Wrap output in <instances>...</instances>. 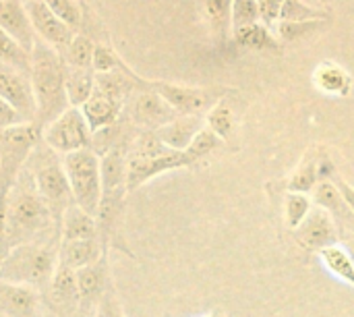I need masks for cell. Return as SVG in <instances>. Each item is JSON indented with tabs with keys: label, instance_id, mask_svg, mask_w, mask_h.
Segmentation results:
<instances>
[{
	"label": "cell",
	"instance_id": "obj_46",
	"mask_svg": "<svg viewBox=\"0 0 354 317\" xmlns=\"http://www.w3.org/2000/svg\"><path fill=\"white\" fill-rule=\"evenodd\" d=\"M0 317H2V316H0Z\"/></svg>",
	"mask_w": 354,
	"mask_h": 317
},
{
	"label": "cell",
	"instance_id": "obj_26",
	"mask_svg": "<svg viewBox=\"0 0 354 317\" xmlns=\"http://www.w3.org/2000/svg\"><path fill=\"white\" fill-rule=\"evenodd\" d=\"M313 201H315L322 210L332 212L336 218H346L348 214H353L351 208L346 206V201L342 199L338 187H334V185L328 183V181H322L319 185H315V189H313Z\"/></svg>",
	"mask_w": 354,
	"mask_h": 317
},
{
	"label": "cell",
	"instance_id": "obj_17",
	"mask_svg": "<svg viewBox=\"0 0 354 317\" xmlns=\"http://www.w3.org/2000/svg\"><path fill=\"white\" fill-rule=\"evenodd\" d=\"M0 27L10 37H15L27 52H31L37 37L23 0H0Z\"/></svg>",
	"mask_w": 354,
	"mask_h": 317
},
{
	"label": "cell",
	"instance_id": "obj_28",
	"mask_svg": "<svg viewBox=\"0 0 354 317\" xmlns=\"http://www.w3.org/2000/svg\"><path fill=\"white\" fill-rule=\"evenodd\" d=\"M236 42H239L241 46L257 48V50L276 46V42L272 39V35L268 33V29H266V27H261V25H257V23L236 29Z\"/></svg>",
	"mask_w": 354,
	"mask_h": 317
},
{
	"label": "cell",
	"instance_id": "obj_42",
	"mask_svg": "<svg viewBox=\"0 0 354 317\" xmlns=\"http://www.w3.org/2000/svg\"><path fill=\"white\" fill-rule=\"evenodd\" d=\"M8 193L0 189V243H6V208H8Z\"/></svg>",
	"mask_w": 354,
	"mask_h": 317
},
{
	"label": "cell",
	"instance_id": "obj_31",
	"mask_svg": "<svg viewBox=\"0 0 354 317\" xmlns=\"http://www.w3.org/2000/svg\"><path fill=\"white\" fill-rule=\"evenodd\" d=\"M311 212V201L305 193H290L286 197V222L290 228H299Z\"/></svg>",
	"mask_w": 354,
	"mask_h": 317
},
{
	"label": "cell",
	"instance_id": "obj_11",
	"mask_svg": "<svg viewBox=\"0 0 354 317\" xmlns=\"http://www.w3.org/2000/svg\"><path fill=\"white\" fill-rule=\"evenodd\" d=\"M195 156L185 150V152H170L162 158H149V160H131L127 158V191L129 195L133 191H137L141 185H145L147 181H151L153 176L168 172V170H176L183 166H191L195 164Z\"/></svg>",
	"mask_w": 354,
	"mask_h": 317
},
{
	"label": "cell",
	"instance_id": "obj_24",
	"mask_svg": "<svg viewBox=\"0 0 354 317\" xmlns=\"http://www.w3.org/2000/svg\"><path fill=\"white\" fill-rule=\"evenodd\" d=\"M93 52H95V42L85 33H75V37L71 39V44L60 56L66 66L93 69Z\"/></svg>",
	"mask_w": 354,
	"mask_h": 317
},
{
	"label": "cell",
	"instance_id": "obj_9",
	"mask_svg": "<svg viewBox=\"0 0 354 317\" xmlns=\"http://www.w3.org/2000/svg\"><path fill=\"white\" fill-rule=\"evenodd\" d=\"M44 305L54 317H77L81 309V293L77 284V272L58 264L48 289L41 293Z\"/></svg>",
	"mask_w": 354,
	"mask_h": 317
},
{
	"label": "cell",
	"instance_id": "obj_14",
	"mask_svg": "<svg viewBox=\"0 0 354 317\" xmlns=\"http://www.w3.org/2000/svg\"><path fill=\"white\" fill-rule=\"evenodd\" d=\"M77 284H79V293H81V309L79 314H87L91 317L102 295L106 293V289L112 284L110 282V274H108V253L102 255L95 264L85 266L81 270H77Z\"/></svg>",
	"mask_w": 354,
	"mask_h": 317
},
{
	"label": "cell",
	"instance_id": "obj_6",
	"mask_svg": "<svg viewBox=\"0 0 354 317\" xmlns=\"http://www.w3.org/2000/svg\"><path fill=\"white\" fill-rule=\"evenodd\" d=\"M41 133L44 129L37 123H23L0 131V189H12L33 150L41 143Z\"/></svg>",
	"mask_w": 354,
	"mask_h": 317
},
{
	"label": "cell",
	"instance_id": "obj_10",
	"mask_svg": "<svg viewBox=\"0 0 354 317\" xmlns=\"http://www.w3.org/2000/svg\"><path fill=\"white\" fill-rule=\"evenodd\" d=\"M23 2H25L29 21L33 25L35 37H39L44 44L54 48L58 54H62L66 50V46L71 44V39L75 37L77 31H73L62 19H58L44 4V0H23Z\"/></svg>",
	"mask_w": 354,
	"mask_h": 317
},
{
	"label": "cell",
	"instance_id": "obj_29",
	"mask_svg": "<svg viewBox=\"0 0 354 317\" xmlns=\"http://www.w3.org/2000/svg\"><path fill=\"white\" fill-rule=\"evenodd\" d=\"M317 181H319L317 179V162L315 160H307L292 174V179L288 183V189H290V193H307V191L315 189Z\"/></svg>",
	"mask_w": 354,
	"mask_h": 317
},
{
	"label": "cell",
	"instance_id": "obj_34",
	"mask_svg": "<svg viewBox=\"0 0 354 317\" xmlns=\"http://www.w3.org/2000/svg\"><path fill=\"white\" fill-rule=\"evenodd\" d=\"M207 125L220 139H228L232 133V112L226 106H216L207 116Z\"/></svg>",
	"mask_w": 354,
	"mask_h": 317
},
{
	"label": "cell",
	"instance_id": "obj_45",
	"mask_svg": "<svg viewBox=\"0 0 354 317\" xmlns=\"http://www.w3.org/2000/svg\"><path fill=\"white\" fill-rule=\"evenodd\" d=\"M209 317H220V314H214V316H209Z\"/></svg>",
	"mask_w": 354,
	"mask_h": 317
},
{
	"label": "cell",
	"instance_id": "obj_18",
	"mask_svg": "<svg viewBox=\"0 0 354 317\" xmlns=\"http://www.w3.org/2000/svg\"><path fill=\"white\" fill-rule=\"evenodd\" d=\"M108 251L104 249L100 239H81V241H60L58 264L71 270H81L85 266L95 264Z\"/></svg>",
	"mask_w": 354,
	"mask_h": 317
},
{
	"label": "cell",
	"instance_id": "obj_21",
	"mask_svg": "<svg viewBox=\"0 0 354 317\" xmlns=\"http://www.w3.org/2000/svg\"><path fill=\"white\" fill-rule=\"evenodd\" d=\"M81 239H100L97 237V220L95 216L81 210L77 203H73L60 224V241H81Z\"/></svg>",
	"mask_w": 354,
	"mask_h": 317
},
{
	"label": "cell",
	"instance_id": "obj_2",
	"mask_svg": "<svg viewBox=\"0 0 354 317\" xmlns=\"http://www.w3.org/2000/svg\"><path fill=\"white\" fill-rule=\"evenodd\" d=\"M29 81L37 106L35 123L44 129L64 110H68L71 104L64 87V60L54 48L44 44L39 37L31 48Z\"/></svg>",
	"mask_w": 354,
	"mask_h": 317
},
{
	"label": "cell",
	"instance_id": "obj_41",
	"mask_svg": "<svg viewBox=\"0 0 354 317\" xmlns=\"http://www.w3.org/2000/svg\"><path fill=\"white\" fill-rule=\"evenodd\" d=\"M257 6H259V15L266 19V23H272L280 17L284 0H257Z\"/></svg>",
	"mask_w": 354,
	"mask_h": 317
},
{
	"label": "cell",
	"instance_id": "obj_39",
	"mask_svg": "<svg viewBox=\"0 0 354 317\" xmlns=\"http://www.w3.org/2000/svg\"><path fill=\"white\" fill-rule=\"evenodd\" d=\"M317 25L319 23H309V21H284L278 31L284 39H297L299 35L307 33L309 29H315Z\"/></svg>",
	"mask_w": 354,
	"mask_h": 317
},
{
	"label": "cell",
	"instance_id": "obj_25",
	"mask_svg": "<svg viewBox=\"0 0 354 317\" xmlns=\"http://www.w3.org/2000/svg\"><path fill=\"white\" fill-rule=\"evenodd\" d=\"M0 62L6 66H12L25 75H29L31 66V52H27L15 37H10L2 27H0Z\"/></svg>",
	"mask_w": 354,
	"mask_h": 317
},
{
	"label": "cell",
	"instance_id": "obj_37",
	"mask_svg": "<svg viewBox=\"0 0 354 317\" xmlns=\"http://www.w3.org/2000/svg\"><path fill=\"white\" fill-rule=\"evenodd\" d=\"M280 17H284V21H309V19H322V12L301 4V0H284Z\"/></svg>",
	"mask_w": 354,
	"mask_h": 317
},
{
	"label": "cell",
	"instance_id": "obj_22",
	"mask_svg": "<svg viewBox=\"0 0 354 317\" xmlns=\"http://www.w3.org/2000/svg\"><path fill=\"white\" fill-rule=\"evenodd\" d=\"M64 87L66 98L73 108H81L95 89V71L93 69H73L64 64Z\"/></svg>",
	"mask_w": 354,
	"mask_h": 317
},
{
	"label": "cell",
	"instance_id": "obj_32",
	"mask_svg": "<svg viewBox=\"0 0 354 317\" xmlns=\"http://www.w3.org/2000/svg\"><path fill=\"white\" fill-rule=\"evenodd\" d=\"M317 83L328 93H346L351 79L336 66H324L317 73Z\"/></svg>",
	"mask_w": 354,
	"mask_h": 317
},
{
	"label": "cell",
	"instance_id": "obj_5",
	"mask_svg": "<svg viewBox=\"0 0 354 317\" xmlns=\"http://www.w3.org/2000/svg\"><path fill=\"white\" fill-rule=\"evenodd\" d=\"M73 201L91 216H97L102 201V160L95 152L79 150L62 156Z\"/></svg>",
	"mask_w": 354,
	"mask_h": 317
},
{
	"label": "cell",
	"instance_id": "obj_15",
	"mask_svg": "<svg viewBox=\"0 0 354 317\" xmlns=\"http://www.w3.org/2000/svg\"><path fill=\"white\" fill-rule=\"evenodd\" d=\"M41 293L0 280V316L2 317H41Z\"/></svg>",
	"mask_w": 354,
	"mask_h": 317
},
{
	"label": "cell",
	"instance_id": "obj_33",
	"mask_svg": "<svg viewBox=\"0 0 354 317\" xmlns=\"http://www.w3.org/2000/svg\"><path fill=\"white\" fill-rule=\"evenodd\" d=\"M259 17L257 0H232V23L236 29L253 25Z\"/></svg>",
	"mask_w": 354,
	"mask_h": 317
},
{
	"label": "cell",
	"instance_id": "obj_4",
	"mask_svg": "<svg viewBox=\"0 0 354 317\" xmlns=\"http://www.w3.org/2000/svg\"><path fill=\"white\" fill-rule=\"evenodd\" d=\"M33 179L35 191L39 193V197L44 199V203L48 206L58 230L62 224V216L64 212L75 203L73 201V193L68 187V179L62 166V156H58L56 152H52L44 141L33 150L31 158L27 160L25 166Z\"/></svg>",
	"mask_w": 354,
	"mask_h": 317
},
{
	"label": "cell",
	"instance_id": "obj_8",
	"mask_svg": "<svg viewBox=\"0 0 354 317\" xmlns=\"http://www.w3.org/2000/svg\"><path fill=\"white\" fill-rule=\"evenodd\" d=\"M124 112L131 125L141 131H158L178 116L174 108L158 91L151 89V83L145 89H137L127 100Z\"/></svg>",
	"mask_w": 354,
	"mask_h": 317
},
{
	"label": "cell",
	"instance_id": "obj_30",
	"mask_svg": "<svg viewBox=\"0 0 354 317\" xmlns=\"http://www.w3.org/2000/svg\"><path fill=\"white\" fill-rule=\"evenodd\" d=\"M129 69L118 54L114 52L112 46L108 44H95V52H93V71L95 73H114V71H124Z\"/></svg>",
	"mask_w": 354,
	"mask_h": 317
},
{
	"label": "cell",
	"instance_id": "obj_12",
	"mask_svg": "<svg viewBox=\"0 0 354 317\" xmlns=\"http://www.w3.org/2000/svg\"><path fill=\"white\" fill-rule=\"evenodd\" d=\"M151 89L158 91L178 116L201 114L203 110L212 108L216 100H220L222 89H197V87H180L162 81H153Z\"/></svg>",
	"mask_w": 354,
	"mask_h": 317
},
{
	"label": "cell",
	"instance_id": "obj_44",
	"mask_svg": "<svg viewBox=\"0 0 354 317\" xmlns=\"http://www.w3.org/2000/svg\"><path fill=\"white\" fill-rule=\"evenodd\" d=\"M8 253H10V247H8L6 243H0V270H2V266H4Z\"/></svg>",
	"mask_w": 354,
	"mask_h": 317
},
{
	"label": "cell",
	"instance_id": "obj_7",
	"mask_svg": "<svg viewBox=\"0 0 354 317\" xmlns=\"http://www.w3.org/2000/svg\"><path fill=\"white\" fill-rule=\"evenodd\" d=\"M41 141L58 156L87 150L91 145V129L81 108L71 106L58 118H54L48 127H44Z\"/></svg>",
	"mask_w": 354,
	"mask_h": 317
},
{
	"label": "cell",
	"instance_id": "obj_27",
	"mask_svg": "<svg viewBox=\"0 0 354 317\" xmlns=\"http://www.w3.org/2000/svg\"><path fill=\"white\" fill-rule=\"evenodd\" d=\"M44 4L58 19H62L73 31L79 33L81 23H83V2H77V0H44Z\"/></svg>",
	"mask_w": 354,
	"mask_h": 317
},
{
	"label": "cell",
	"instance_id": "obj_36",
	"mask_svg": "<svg viewBox=\"0 0 354 317\" xmlns=\"http://www.w3.org/2000/svg\"><path fill=\"white\" fill-rule=\"evenodd\" d=\"M91 317H124V311L120 307V301L116 297V291H114V284H110L106 289V293L102 295L95 311Z\"/></svg>",
	"mask_w": 354,
	"mask_h": 317
},
{
	"label": "cell",
	"instance_id": "obj_13",
	"mask_svg": "<svg viewBox=\"0 0 354 317\" xmlns=\"http://www.w3.org/2000/svg\"><path fill=\"white\" fill-rule=\"evenodd\" d=\"M0 98L8 102L27 123H35L37 106L29 75L0 62Z\"/></svg>",
	"mask_w": 354,
	"mask_h": 317
},
{
	"label": "cell",
	"instance_id": "obj_35",
	"mask_svg": "<svg viewBox=\"0 0 354 317\" xmlns=\"http://www.w3.org/2000/svg\"><path fill=\"white\" fill-rule=\"evenodd\" d=\"M220 145V137L214 133V131H209V129H201L197 135H195V139L191 141V145L187 147L193 156H195V160L199 162L201 158H205L209 152H214L216 147Z\"/></svg>",
	"mask_w": 354,
	"mask_h": 317
},
{
	"label": "cell",
	"instance_id": "obj_20",
	"mask_svg": "<svg viewBox=\"0 0 354 317\" xmlns=\"http://www.w3.org/2000/svg\"><path fill=\"white\" fill-rule=\"evenodd\" d=\"M203 127V118L199 114H189V116H176L174 120H170L168 125H164L162 129L156 131V135L170 147L176 152H185L191 141L195 139V135L201 131Z\"/></svg>",
	"mask_w": 354,
	"mask_h": 317
},
{
	"label": "cell",
	"instance_id": "obj_19",
	"mask_svg": "<svg viewBox=\"0 0 354 317\" xmlns=\"http://www.w3.org/2000/svg\"><path fill=\"white\" fill-rule=\"evenodd\" d=\"M122 110H124V106L120 102L104 96L97 89H93V93L89 96V100L81 106V112H83V116H85L91 133L114 125L120 118Z\"/></svg>",
	"mask_w": 354,
	"mask_h": 317
},
{
	"label": "cell",
	"instance_id": "obj_43",
	"mask_svg": "<svg viewBox=\"0 0 354 317\" xmlns=\"http://www.w3.org/2000/svg\"><path fill=\"white\" fill-rule=\"evenodd\" d=\"M338 191H340V195H342V199L346 201V206L351 208V212L354 214V189L348 185V183H344V181H340L338 179Z\"/></svg>",
	"mask_w": 354,
	"mask_h": 317
},
{
	"label": "cell",
	"instance_id": "obj_23",
	"mask_svg": "<svg viewBox=\"0 0 354 317\" xmlns=\"http://www.w3.org/2000/svg\"><path fill=\"white\" fill-rule=\"evenodd\" d=\"M319 257L334 276H338L340 280L354 287V260L344 245L338 243V245L326 247L319 251Z\"/></svg>",
	"mask_w": 354,
	"mask_h": 317
},
{
	"label": "cell",
	"instance_id": "obj_3",
	"mask_svg": "<svg viewBox=\"0 0 354 317\" xmlns=\"http://www.w3.org/2000/svg\"><path fill=\"white\" fill-rule=\"evenodd\" d=\"M58 249L60 237L12 247L0 270V280L44 293L58 268Z\"/></svg>",
	"mask_w": 354,
	"mask_h": 317
},
{
	"label": "cell",
	"instance_id": "obj_38",
	"mask_svg": "<svg viewBox=\"0 0 354 317\" xmlns=\"http://www.w3.org/2000/svg\"><path fill=\"white\" fill-rule=\"evenodd\" d=\"M207 15L218 29H224L232 15V0H205Z\"/></svg>",
	"mask_w": 354,
	"mask_h": 317
},
{
	"label": "cell",
	"instance_id": "obj_1",
	"mask_svg": "<svg viewBox=\"0 0 354 317\" xmlns=\"http://www.w3.org/2000/svg\"><path fill=\"white\" fill-rule=\"evenodd\" d=\"M60 237V230L35 191L33 179L27 168L19 174L17 183L8 193V208H6V245L19 247L33 241H44Z\"/></svg>",
	"mask_w": 354,
	"mask_h": 317
},
{
	"label": "cell",
	"instance_id": "obj_16",
	"mask_svg": "<svg viewBox=\"0 0 354 317\" xmlns=\"http://www.w3.org/2000/svg\"><path fill=\"white\" fill-rule=\"evenodd\" d=\"M297 239L303 247L322 251L326 247L338 245L340 235L330 212L317 208V210H311L305 222L297 228Z\"/></svg>",
	"mask_w": 354,
	"mask_h": 317
},
{
	"label": "cell",
	"instance_id": "obj_40",
	"mask_svg": "<svg viewBox=\"0 0 354 317\" xmlns=\"http://www.w3.org/2000/svg\"><path fill=\"white\" fill-rule=\"evenodd\" d=\"M27 123L8 102H4L0 98V131L2 129H10V127H17V125H23Z\"/></svg>",
	"mask_w": 354,
	"mask_h": 317
}]
</instances>
